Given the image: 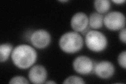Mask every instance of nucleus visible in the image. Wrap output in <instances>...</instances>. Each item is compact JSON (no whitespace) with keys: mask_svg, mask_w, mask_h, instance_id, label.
Returning <instances> with one entry per match:
<instances>
[{"mask_svg":"<svg viewBox=\"0 0 126 84\" xmlns=\"http://www.w3.org/2000/svg\"><path fill=\"white\" fill-rule=\"evenodd\" d=\"M29 79L33 84L45 83L47 77V71L45 68L41 65H34L29 72Z\"/></svg>","mask_w":126,"mask_h":84,"instance_id":"obj_9","label":"nucleus"},{"mask_svg":"<svg viewBox=\"0 0 126 84\" xmlns=\"http://www.w3.org/2000/svg\"><path fill=\"white\" fill-rule=\"evenodd\" d=\"M89 25L88 16L84 12H77L75 14L70 21V26L74 31L82 33L87 29Z\"/></svg>","mask_w":126,"mask_h":84,"instance_id":"obj_8","label":"nucleus"},{"mask_svg":"<svg viewBox=\"0 0 126 84\" xmlns=\"http://www.w3.org/2000/svg\"><path fill=\"white\" fill-rule=\"evenodd\" d=\"M30 41L34 47L38 49H44L50 43L51 36L46 30H38L32 34Z\"/></svg>","mask_w":126,"mask_h":84,"instance_id":"obj_6","label":"nucleus"},{"mask_svg":"<svg viewBox=\"0 0 126 84\" xmlns=\"http://www.w3.org/2000/svg\"><path fill=\"white\" fill-rule=\"evenodd\" d=\"M10 84H28L29 82L26 78L22 76H17L11 78L9 82Z\"/></svg>","mask_w":126,"mask_h":84,"instance_id":"obj_14","label":"nucleus"},{"mask_svg":"<svg viewBox=\"0 0 126 84\" xmlns=\"http://www.w3.org/2000/svg\"><path fill=\"white\" fill-rule=\"evenodd\" d=\"M104 24L110 31L121 30L125 27V16L119 11L110 12L104 17Z\"/></svg>","mask_w":126,"mask_h":84,"instance_id":"obj_4","label":"nucleus"},{"mask_svg":"<svg viewBox=\"0 0 126 84\" xmlns=\"http://www.w3.org/2000/svg\"><path fill=\"white\" fill-rule=\"evenodd\" d=\"M85 42L89 50L96 53L103 51L108 45L107 38L106 36L96 30H91L87 33Z\"/></svg>","mask_w":126,"mask_h":84,"instance_id":"obj_3","label":"nucleus"},{"mask_svg":"<svg viewBox=\"0 0 126 84\" xmlns=\"http://www.w3.org/2000/svg\"><path fill=\"white\" fill-rule=\"evenodd\" d=\"M94 71L98 77L102 79H108L112 77L115 73V68L112 63L104 61L94 65Z\"/></svg>","mask_w":126,"mask_h":84,"instance_id":"obj_7","label":"nucleus"},{"mask_svg":"<svg viewBox=\"0 0 126 84\" xmlns=\"http://www.w3.org/2000/svg\"><path fill=\"white\" fill-rule=\"evenodd\" d=\"M126 29L125 27V28H124V29L120 30V32H119V37L120 41L124 44H126Z\"/></svg>","mask_w":126,"mask_h":84,"instance_id":"obj_16","label":"nucleus"},{"mask_svg":"<svg viewBox=\"0 0 126 84\" xmlns=\"http://www.w3.org/2000/svg\"><path fill=\"white\" fill-rule=\"evenodd\" d=\"M84 40L81 36L75 31L63 34L59 40V46L62 51L67 54L79 51L83 47Z\"/></svg>","mask_w":126,"mask_h":84,"instance_id":"obj_2","label":"nucleus"},{"mask_svg":"<svg viewBox=\"0 0 126 84\" xmlns=\"http://www.w3.org/2000/svg\"><path fill=\"white\" fill-rule=\"evenodd\" d=\"M112 2L117 4H121L125 2V0H113Z\"/></svg>","mask_w":126,"mask_h":84,"instance_id":"obj_17","label":"nucleus"},{"mask_svg":"<svg viewBox=\"0 0 126 84\" xmlns=\"http://www.w3.org/2000/svg\"><path fill=\"white\" fill-rule=\"evenodd\" d=\"M104 17L103 15L99 13H92L88 17L89 26L94 30L100 29L104 24Z\"/></svg>","mask_w":126,"mask_h":84,"instance_id":"obj_10","label":"nucleus"},{"mask_svg":"<svg viewBox=\"0 0 126 84\" xmlns=\"http://www.w3.org/2000/svg\"><path fill=\"white\" fill-rule=\"evenodd\" d=\"M45 84H56V83L54 81H47V82H45Z\"/></svg>","mask_w":126,"mask_h":84,"instance_id":"obj_18","label":"nucleus"},{"mask_svg":"<svg viewBox=\"0 0 126 84\" xmlns=\"http://www.w3.org/2000/svg\"><path fill=\"white\" fill-rule=\"evenodd\" d=\"M37 58V52L34 48L27 44L16 46L11 54L14 65L21 69H26L32 67Z\"/></svg>","mask_w":126,"mask_h":84,"instance_id":"obj_1","label":"nucleus"},{"mask_svg":"<svg viewBox=\"0 0 126 84\" xmlns=\"http://www.w3.org/2000/svg\"><path fill=\"white\" fill-rule=\"evenodd\" d=\"M63 84H85L84 80L81 77L77 76H70L66 78Z\"/></svg>","mask_w":126,"mask_h":84,"instance_id":"obj_13","label":"nucleus"},{"mask_svg":"<svg viewBox=\"0 0 126 84\" xmlns=\"http://www.w3.org/2000/svg\"><path fill=\"white\" fill-rule=\"evenodd\" d=\"M126 51L125 50L121 52V53L119 54V55H118V62L119 65L122 68H123L124 69L126 68Z\"/></svg>","mask_w":126,"mask_h":84,"instance_id":"obj_15","label":"nucleus"},{"mask_svg":"<svg viewBox=\"0 0 126 84\" xmlns=\"http://www.w3.org/2000/svg\"><path fill=\"white\" fill-rule=\"evenodd\" d=\"M13 50V46L11 44H2L0 45V62H6L11 55Z\"/></svg>","mask_w":126,"mask_h":84,"instance_id":"obj_12","label":"nucleus"},{"mask_svg":"<svg viewBox=\"0 0 126 84\" xmlns=\"http://www.w3.org/2000/svg\"><path fill=\"white\" fill-rule=\"evenodd\" d=\"M73 67L76 73L80 75H88L94 71V65L91 58L81 55L77 57L73 63Z\"/></svg>","mask_w":126,"mask_h":84,"instance_id":"obj_5","label":"nucleus"},{"mask_svg":"<svg viewBox=\"0 0 126 84\" xmlns=\"http://www.w3.org/2000/svg\"><path fill=\"white\" fill-rule=\"evenodd\" d=\"M68 1H67V0H63V1H60V2H67Z\"/></svg>","mask_w":126,"mask_h":84,"instance_id":"obj_19","label":"nucleus"},{"mask_svg":"<svg viewBox=\"0 0 126 84\" xmlns=\"http://www.w3.org/2000/svg\"><path fill=\"white\" fill-rule=\"evenodd\" d=\"M94 5L97 12L101 14L108 12L111 7V3L108 0H96Z\"/></svg>","mask_w":126,"mask_h":84,"instance_id":"obj_11","label":"nucleus"}]
</instances>
